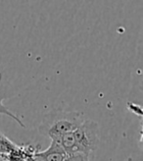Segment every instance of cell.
I'll use <instances>...</instances> for the list:
<instances>
[{
	"instance_id": "1",
	"label": "cell",
	"mask_w": 143,
	"mask_h": 161,
	"mask_svg": "<svg viewBox=\"0 0 143 161\" xmlns=\"http://www.w3.org/2000/svg\"><path fill=\"white\" fill-rule=\"evenodd\" d=\"M83 120V113L82 112L54 109L43 116L38 127V132L51 141L57 140L66 134L73 133Z\"/></svg>"
},
{
	"instance_id": "2",
	"label": "cell",
	"mask_w": 143,
	"mask_h": 161,
	"mask_svg": "<svg viewBox=\"0 0 143 161\" xmlns=\"http://www.w3.org/2000/svg\"><path fill=\"white\" fill-rule=\"evenodd\" d=\"M77 152L90 155L99 147V125L93 120H83L73 132Z\"/></svg>"
},
{
	"instance_id": "3",
	"label": "cell",
	"mask_w": 143,
	"mask_h": 161,
	"mask_svg": "<svg viewBox=\"0 0 143 161\" xmlns=\"http://www.w3.org/2000/svg\"><path fill=\"white\" fill-rule=\"evenodd\" d=\"M65 150L61 147L56 140H52L50 147L43 150L34 153V156L41 159L42 161H64L67 157Z\"/></svg>"
},
{
	"instance_id": "4",
	"label": "cell",
	"mask_w": 143,
	"mask_h": 161,
	"mask_svg": "<svg viewBox=\"0 0 143 161\" xmlns=\"http://www.w3.org/2000/svg\"><path fill=\"white\" fill-rule=\"evenodd\" d=\"M56 141L59 142L61 147L65 150L67 154H72V153H75V152H77L73 133H69V134L62 136L61 138L57 139Z\"/></svg>"
},
{
	"instance_id": "5",
	"label": "cell",
	"mask_w": 143,
	"mask_h": 161,
	"mask_svg": "<svg viewBox=\"0 0 143 161\" xmlns=\"http://www.w3.org/2000/svg\"><path fill=\"white\" fill-rule=\"evenodd\" d=\"M1 83H2V73L0 72V114H3V115H6L8 117H10L11 119H13L15 122H17L22 128H26V125L24 124L22 122V120L18 117V116H16L14 113H12V112L8 109L6 106H4V104H3V100L7 97L4 91L2 90V86H1Z\"/></svg>"
},
{
	"instance_id": "6",
	"label": "cell",
	"mask_w": 143,
	"mask_h": 161,
	"mask_svg": "<svg viewBox=\"0 0 143 161\" xmlns=\"http://www.w3.org/2000/svg\"><path fill=\"white\" fill-rule=\"evenodd\" d=\"M18 148H19V147L16 146L14 142H12L7 136L2 140H0V154L10 155Z\"/></svg>"
},
{
	"instance_id": "7",
	"label": "cell",
	"mask_w": 143,
	"mask_h": 161,
	"mask_svg": "<svg viewBox=\"0 0 143 161\" xmlns=\"http://www.w3.org/2000/svg\"><path fill=\"white\" fill-rule=\"evenodd\" d=\"M64 161H90L89 155H86L81 152H75V153L68 154Z\"/></svg>"
},
{
	"instance_id": "8",
	"label": "cell",
	"mask_w": 143,
	"mask_h": 161,
	"mask_svg": "<svg viewBox=\"0 0 143 161\" xmlns=\"http://www.w3.org/2000/svg\"><path fill=\"white\" fill-rule=\"evenodd\" d=\"M31 161H42L41 159H39V158H37V157H35L34 155V158L31 159Z\"/></svg>"
},
{
	"instance_id": "9",
	"label": "cell",
	"mask_w": 143,
	"mask_h": 161,
	"mask_svg": "<svg viewBox=\"0 0 143 161\" xmlns=\"http://www.w3.org/2000/svg\"><path fill=\"white\" fill-rule=\"evenodd\" d=\"M4 138H6V136H4L1 132H0V140H2V139H4Z\"/></svg>"
}]
</instances>
